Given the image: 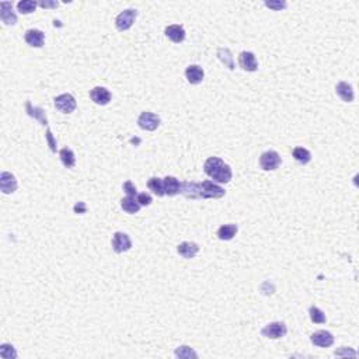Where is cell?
<instances>
[{
	"label": "cell",
	"mask_w": 359,
	"mask_h": 359,
	"mask_svg": "<svg viewBox=\"0 0 359 359\" xmlns=\"http://www.w3.org/2000/svg\"><path fill=\"white\" fill-rule=\"evenodd\" d=\"M137 125H139L140 129L152 132V131H156V129L160 126V118H159L156 114H153V112L145 111L139 115V118H137Z\"/></svg>",
	"instance_id": "5b68a950"
},
{
	"label": "cell",
	"mask_w": 359,
	"mask_h": 359,
	"mask_svg": "<svg viewBox=\"0 0 359 359\" xmlns=\"http://www.w3.org/2000/svg\"><path fill=\"white\" fill-rule=\"evenodd\" d=\"M0 357L3 359H16L17 358V352L13 345L10 344H1L0 345Z\"/></svg>",
	"instance_id": "f546056e"
},
{
	"label": "cell",
	"mask_w": 359,
	"mask_h": 359,
	"mask_svg": "<svg viewBox=\"0 0 359 359\" xmlns=\"http://www.w3.org/2000/svg\"><path fill=\"white\" fill-rule=\"evenodd\" d=\"M0 18L6 25H14L17 23V16L13 12V4L10 1L0 3Z\"/></svg>",
	"instance_id": "4fadbf2b"
},
{
	"label": "cell",
	"mask_w": 359,
	"mask_h": 359,
	"mask_svg": "<svg viewBox=\"0 0 359 359\" xmlns=\"http://www.w3.org/2000/svg\"><path fill=\"white\" fill-rule=\"evenodd\" d=\"M164 33H166L167 38L171 39L175 44H180V42H183L186 39V30L178 24L169 25Z\"/></svg>",
	"instance_id": "e0dca14e"
},
{
	"label": "cell",
	"mask_w": 359,
	"mask_h": 359,
	"mask_svg": "<svg viewBox=\"0 0 359 359\" xmlns=\"http://www.w3.org/2000/svg\"><path fill=\"white\" fill-rule=\"evenodd\" d=\"M39 6L44 7V9H48V7H58L59 3H58V1H41Z\"/></svg>",
	"instance_id": "836d02e7"
},
{
	"label": "cell",
	"mask_w": 359,
	"mask_h": 359,
	"mask_svg": "<svg viewBox=\"0 0 359 359\" xmlns=\"http://www.w3.org/2000/svg\"><path fill=\"white\" fill-rule=\"evenodd\" d=\"M175 357L180 359H191L198 358V354L192 349V348L187 347V345H181L175 349Z\"/></svg>",
	"instance_id": "484cf974"
},
{
	"label": "cell",
	"mask_w": 359,
	"mask_h": 359,
	"mask_svg": "<svg viewBox=\"0 0 359 359\" xmlns=\"http://www.w3.org/2000/svg\"><path fill=\"white\" fill-rule=\"evenodd\" d=\"M124 191L128 197H135L137 195V187L134 186L131 181H126L124 184Z\"/></svg>",
	"instance_id": "d6a6232c"
},
{
	"label": "cell",
	"mask_w": 359,
	"mask_h": 359,
	"mask_svg": "<svg viewBox=\"0 0 359 359\" xmlns=\"http://www.w3.org/2000/svg\"><path fill=\"white\" fill-rule=\"evenodd\" d=\"M25 108H27V112H28V115H31L33 118H35V120H38V121H41L44 126H48L47 115H45V112H44V110H42V108H38V107H33L30 101H27V104H25Z\"/></svg>",
	"instance_id": "44dd1931"
},
{
	"label": "cell",
	"mask_w": 359,
	"mask_h": 359,
	"mask_svg": "<svg viewBox=\"0 0 359 359\" xmlns=\"http://www.w3.org/2000/svg\"><path fill=\"white\" fill-rule=\"evenodd\" d=\"M137 17V12L134 10V9H128V10H124L122 13H120L115 18V25H117V30L118 31H126L129 30L135 20Z\"/></svg>",
	"instance_id": "277c9868"
},
{
	"label": "cell",
	"mask_w": 359,
	"mask_h": 359,
	"mask_svg": "<svg viewBox=\"0 0 359 359\" xmlns=\"http://www.w3.org/2000/svg\"><path fill=\"white\" fill-rule=\"evenodd\" d=\"M59 157H61V161H62V164L66 169H73L74 164H76V157H74L73 150H70L69 148H63L59 152Z\"/></svg>",
	"instance_id": "7402d4cb"
},
{
	"label": "cell",
	"mask_w": 359,
	"mask_h": 359,
	"mask_svg": "<svg viewBox=\"0 0 359 359\" xmlns=\"http://www.w3.org/2000/svg\"><path fill=\"white\" fill-rule=\"evenodd\" d=\"M163 187H164V194L169 195V197H174V195L180 194V191H181L180 181L175 177H171V175H167L163 180Z\"/></svg>",
	"instance_id": "ac0fdd59"
},
{
	"label": "cell",
	"mask_w": 359,
	"mask_h": 359,
	"mask_svg": "<svg viewBox=\"0 0 359 359\" xmlns=\"http://www.w3.org/2000/svg\"><path fill=\"white\" fill-rule=\"evenodd\" d=\"M286 333H288V328H286V324L284 322L270 323L261 330L262 337H267V338H271V340L282 338V337H285Z\"/></svg>",
	"instance_id": "3957f363"
},
{
	"label": "cell",
	"mask_w": 359,
	"mask_h": 359,
	"mask_svg": "<svg viewBox=\"0 0 359 359\" xmlns=\"http://www.w3.org/2000/svg\"><path fill=\"white\" fill-rule=\"evenodd\" d=\"M260 166L265 171H274L281 166V156L274 150H268L261 154Z\"/></svg>",
	"instance_id": "8992f818"
},
{
	"label": "cell",
	"mask_w": 359,
	"mask_h": 359,
	"mask_svg": "<svg viewBox=\"0 0 359 359\" xmlns=\"http://www.w3.org/2000/svg\"><path fill=\"white\" fill-rule=\"evenodd\" d=\"M204 76H205V73H204L202 68L198 65H189L186 69L187 80L191 85H199L204 80Z\"/></svg>",
	"instance_id": "2e32d148"
},
{
	"label": "cell",
	"mask_w": 359,
	"mask_h": 359,
	"mask_svg": "<svg viewBox=\"0 0 359 359\" xmlns=\"http://www.w3.org/2000/svg\"><path fill=\"white\" fill-rule=\"evenodd\" d=\"M218 56H219V59L224 63V66H227L230 70L235 69V63H233L232 52L227 50V48H221V50L218 51Z\"/></svg>",
	"instance_id": "83f0119b"
},
{
	"label": "cell",
	"mask_w": 359,
	"mask_h": 359,
	"mask_svg": "<svg viewBox=\"0 0 359 359\" xmlns=\"http://www.w3.org/2000/svg\"><path fill=\"white\" fill-rule=\"evenodd\" d=\"M309 314H310V320L313 323H316V324H324L325 323V314H324V311L320 310L319 308H316V306H311L309 309Z\"/></svg>",
	"instance_id": "f1b7e54d"
},
{
	"label": "cell",
	"mask_w": 359,
	"mask_h": 359,
	"mask_svg": "<svg viewBox=\"0 0 359 359\" xmlns=\"http://www.w3.org/2000/svg\"><path fill=\"white\" fill-rule=\"evenodd\" d=\"M131 247H132V241H131L129 236L126 235V233L117 232L114 235V237H112V248H114L115 253L121 254V253L128 251Z\"/></svg>",
	"instance_id": "9c48e42d"
},
{
	"label": "cell",
	"mask_w": 359,
	"mask_h": 359,
	"mask_svg": "<svg viewBox=\"0 0 359 359\" xmlns=\"http://www.w3.org/2000/svg\"><path fill=\"white\" fill-rule=\"evenodd\" d=\"M204 171L206 175H209L215 183H219V184H227L233 177V171L230 166L226 164L219 157H209L205 161Z\"/></svg>",
	"instance_id": "7a4b0ae2"
},
{
	"label": "cell",
	"mask_w": 359,
	"mask_h": 359,
	"mask_svg": "<svg viewBox=\"0 0 359 359\" xmlns=\"http://www.w3.org/2000/svg\"><path fill=\"white\" fill-rule=\"evenodd\" d=\"M198 251H199L198 244H197V243H192V241H184V243L178 244V247H177V253H178L183 258H187V260L194 258V257L198 254Z\"/></svg>",
	"instance_id": "9a60e30c"
},
{
	"label": "cell",
	"mask_w": 359,
	"mask_h": 359,
	"mask_svg": "<svg viewBox=\"0 0 359 359\" xmlns=\"http://www.w3.org/2000/svg\"><path fill=\"white\" fill-rule=\"evenodd\" d=\"M55 107L63 114H72L76 110V99L69 93L61 94L55 99Z\"/></svg>",
	"instance_id": "52a82bcc"
},
{
	"label": "cell",
	"mask_w": 359,
	"mask_h": 359,
	"mask_svg": "<svg viewBox=\"0 0 359 359\" xmlns=\"http://www.w3.org/2000/svg\"><path fill=\"white\" fill-rule=\"evenodd\" d=\"M17 180L12 173L9 171H3L0 174V189L3 194H13L17 189Z\"/></svg>",
	"instance_id": "8fae6325"
},
{
	"label": "cell",
	"mask_w": 359,
	"mask_h": 359,
	"mask_svg": "<svg viewBox=\"0 0 359 359\" xmlns=\"http://www.w3.org/2000/svg\"><path fill=\"white\" fill-rule=\"evenodd\" d=\"M25 42L30 45V47H34V48H41L44 45V41H45V34L37 30V28H31L25 33L24 35Z\"/></svg>",
	"instance_id": "5bb4252c"
},
{
	"label": "cell",
	"mask_w": 359,
	"mask_h": 359,
	"mask_svg": "<svg viewBox=\"0 0 359 359\" xmlns=\"http://www.w3.org/2000/svg\"><path fill=\"white\" fill-rule=\"evenodd\" d=\"M237 224L235 223H227V224H222L221 227H219V230H218V237L221 239V240H224V241H227V240H232L233 237L236 236L237 233Z\"/></svg>",
	"instance_id": "ffe728a7"
},
{
	"label": "cell",
	"mask_w": 359,
	"mask_h": 359,
	"mask_svg": "<svg viewBox=\"0 0 359 359\" xmlns=\"http://www.w3.org/2000/svg\"><path fill=\"white\" fill-rule=\"evenodd\" d=\"M137 204H139L140 206H149V205H150V204L153 202V199H152V197H150L149 194H146V192H142V194H137Z\"/></svg>",
	"instance_id": "4dcf8cb0"
},
{
	"label": "cell",
	"mask_w": 359,
	"mask_h": 359,
	"mask_svg": "<svg viewBox=\"0 0 359 359\" xmlns=\"http://www.w3.org/2000/svg\"><path fill=\"white\" fill-rule=\"evenodd\" d=\"M239 65L246 72H256L258 69L256 55L253 52H247V51H244L239 55Z\"/></svg>",
	"instance_id": "30bf717a"
},
{
	"label": "cell",
	"mask_w": 359,
	"mask_h": 359,
	"mask_svg": "<svg viewBox=\"0 0 359 359\" xmlns=\"http://www.w3.org/2000/svg\"><path fill=\"white\" fill-rule=\"evenodd\" d=\"M186 198L191 199H208V198H222L224 197L226 191L222 187L218 186L213 181H202V183H183L181 191Z\"/></svg>",
	"instance_id": "6da1fadb"
},
{
	"label": "cell",
	"mask_w": 359,
	"mask_h": 359,
	"mask_svg": "<svg viewBox=\"0 0 359 359\" xmlns=\"http://www.w3.org/2000/svg\"><path fill=\"white\" fill-rule=\"evenodd\" d=\"M293 157L297 163L300 164H308L311 160V153H310L308 149L305 148H295L293 149Z\"/></svg>",
	"instance_id": "d4e9b609"
},
{
	"label": "cell",
	"mask_w": 359,
	"mask_h": 359,
	"mask_svg": "<svg viewBox=\"0 0 359 359\" xmlns=\"http://www.w3.org/2000/svg\"><path fill=\"white\" fill-rule=\"evenodd\" d=\"M121 208L124 209L126 213H137L139 209H140V205L137 204V201L135 199V197H126L121 201Z\"/></svg>",
	"instance_id": "603a6c76"
},
{
	"label": "cell",
	"mask_w": 359,
	"mask_h": 359,
	"mask_svg": "<svg viewBox=\"0 0 359 359\" xmlns=\"http://www.w3.org/2000/svg\"><path fill=\"white\" fill-rule=\"evenodd\" d=\"M265 6L268 9H273V10H284L286 7L285 1H265Z\"/></svg>",
	"instance_id": "1f68e13d"
},
{
	"label": "cell",
	"mask_w": 359,
	"mask_h": 359,
	"mask_svg": "<svg viewBox=\"0 0 359 359\" xmlns=\"http://www.w3.org/2000/svg\"><path fill=\"white\" fill-rule=\"evenodd\" d=\"M310 341L316 347L328 348L334 344V335L331 334L330 331L319 330V331H316V333H313V334L310 335Z\"/></svg>",
	"instance_id": "ba28073f"
},
{
	"label": "cell",
	"mask_w": 359,
	"mask_h": 359,
	"mask_svg": "<svg viewBox=\"0 0 359 359\" xmlns=\"http://www.w3.org/2000/svg\"><path fill=\"white\" fill-rule=\"evenodd\" d=\"M86 211H87V208L83 202H79V204H76V205H74V212H76V213H85Z\"/></svg>",
	"instance_id": "e575fe53"
},
{
	"label": "cell",
	"mask_w": 359,
	"mask_h": 359,
	"mask_svg": "<svg viewBox=\"0 0 359 359\" xmlns=\"http://www.w3.org/2000/svg\"><path fill=\"white\" fill-rule=\"evenodd\" d=\"M38 3L34 0H23L17 3V9L21 14H31L33 12H35Z\"/></svg>",
	"instance_id": "4316f807"
},
{
	"label": "cell",
	"mask_w": 359,
	"mask_h": 359,
	"mask_svg": "<svg viewBox=\"0 0 359 359\" xmlns=\"http://www.w3.org/2000/svg\"><path fill=\"white\" fill-rule=\"evenodd\" d=\"M335 91H337V94L340 96V99L342 101H345V103H352L354 101V97H355L354 90H352V86L347 82H340L335 86Z\"/></svg>",
	"instance_id": "d6986e66"
},
{
	"label": "cell",
	"mask_w": 359,
	"mask_h": 359,
	"mask_svg": "<svg viewBox=\"0 0 359 359\" xmlns=\"http://www.w3.org/2000/svg\"><path fill=\"white\" fill-rule=\"evenodd\" d=\"M90 99L97 105H107L111 101V93L105 87H94L90 91Z\"/></svg>",
	"instance_id": "7c38bea8"
},
{
	"label": "cell",
	"mask_w": 359,
	"mask_h": 359,
	"mask_svg": "<svg viewBox=\"0 0 359 359\" xmlns=\"http://www.w3.org/2000/svg\"><path fill=\"white\" fill-rule=\"evenodd\" d=\"M148 187L149 189H150L154 195H157V197H164V195H166V194H164V187H163V180H161V178H157V177L150 178L148 181Z\"/></svg>",
	"instance_id": "cb8c5ba5"
}]
</instances>
